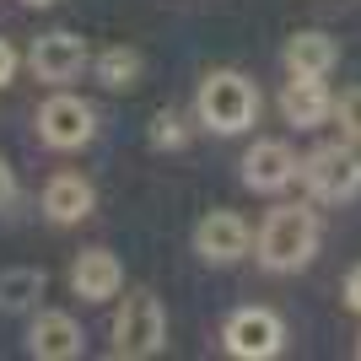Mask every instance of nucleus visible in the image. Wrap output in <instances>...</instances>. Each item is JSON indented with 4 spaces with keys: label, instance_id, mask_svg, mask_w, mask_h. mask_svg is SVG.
I'll return each instance as SVG.
<instances>
[{
    "label": "nucleus",
    "instance_id": "f257e3e1",
    "mask_svg": "<svg viewBox=\"0 0 361 361\" xmlns=\"http://www.w3.org/2000/svg\"><path fill=\"white\" fill-rule=\"evenodd\" d=\"M318 254V221L313 211H297V205H281V211L264 216L259 226V264L264 270H302L307 259Z\"/></svg>",
    "mask_w": 361,
    "mask_h": 361
},
{
    "label": "nucleus",
    "instance_id": "f03ea898",
    "mask_svg": "<svg viewBox=\"0 0 361 361\" xmlns=\"http://www.w3.org/2000/svg\"><path fill=\"white\" fill-rule=\"evenodd\" d=\"M200 119L211 124L216 135H238V130H248L259 114V92L248 75L238 71H211L205 81H200Z\"/></svg>",
    "mask_w": 361,
    "mask_h": 361
},
{
    "label": "nucleus",
    "instance_id": "7ed1b4c3",
    "mask_svg": "<svg viewBox=\"0 0 361 361\" xmlns=\"http://www.w3.org/2000/svg\"><path fill=\"white\" fill-rule=\"evenodd\" d=\"M302 183L313 189V200L324 205H340V200L361 195V151L350 140H334V146H318L297 162Z\"/></svg>",
    "mask_w": 361,
    "mask_h": 361
},
{
    "label": "nucleus",
    "instance_id": "20e7f679",
    "mask_svg": "<svg viewBox=\"0 0 361 361\" xmlns=\"http://www.w3.org/2000/svg\"><path fill=\"white\" fill-rule=\"evenodd\" d=\"M167 345V318L151 291H130L114 318V356H157Z\"/></svg>",
    "mask_w": 361,
    "mask_h": 361
},
{
    "label": "nucleus",
    "instance_id": "39448f33",
    "mask_svg": "<svg viewBox=\"0 0 361 361\" xmlns=\"http://www.w3.org/2000/svg\"><path fill=\"white\" fill-rule=\"evenodd\" d=\"M221 345L238 361H270V356H281V345H286V324H281L270 307H238V313L226 318V329H221Z\"/></svg>",
    "mask_w": 361,
    "mask_h": 361
},
{
    "label": "nucleus",
    "instance_id": "423d86ee",
    "mask_svg": "<svg viewBox=\"0 0 361 361\" xmlns=\"http://www.w3.org/2000/svg\"><path fill=\"white\" fill-rule=\"evenodd\" d=\"M38 135H44V146H54V151H81L92 135H97V114H92V103L60 92V97H49V103L38 108Z\"/></svg>",
    "mask_w": 361,
    "mask_h": 361
},
{
    "label": "nucleus",
    "instance_id": "0eeeda50",
    "mask_svg": "<svg viewBox=\"0 0 361 361\" xmlns=\"http://www.w3.org/2000/svg\"><path fill=\"white\" fill-rule=\"evenodd\" d=\"M87 38L81 32H44L38 44H32V54H27V65H32V75L38 81H75V75L87 71Z\"/></svg>",
    "mask_w": 361,
    "mask_h": 361
},
{
    "label": "nucleus",
    "instance_id": "6e6552de",
    "mask_svg": "<svg viewBox=\"0 0 361 361\" xmlns=\"http://www.w3.org/2000/svg\"><path fill=\"white\" fill-rule=\"evenodd\" d=\"M195 254L205 264H232V259L248 254V221L238 211H211L195 226Z\"/></svg>",
    "mask_w": 361,
    "mask_h": 361
},
{
    "label": "nucleus",
    "instance_id": "1a4fd4ad",
    "mask_svg": "<svg viewBox=\"0 0 361 361\" xmlns=\"http://www.w3.org/2000/svg\"><path fill=\"white\" fill-rule=\"evenodd\" d=\"M297 178V157H291L286 140H259L248 157H243V183L254 189V195H275V189H286Z\"/></svg>",
    "mask_w": 361,
    "mask_h": 361
},
{
    "label": "nucleus",
    "instance_id": "9d476101",
    "mask_svg": "<svg viewBox=\"0 0 361 361\" xmlns=\"http://www.w3.org/2000/svg\"><path fill=\"white\" fill-rule=\"evenodd\" d=\"M71 286L81 302H108V297H119V286H124V264L108 248H87L71 264Z\"/></svg>",
    "mask_w": 361,
    "mask_h": 361
},
{
    "label": "nucleus",
    "instance_id": "9b49d317",
    "mask_svg": "<svg viewBox=\"0 0 361 361\" xmlns=\"http://www.w3.org/2000/svg\"><path fill=\"white\" fill-rule=\"evenodd\" d=\"M92 205H97V189H92L81 173H54L44 189V216L54 226H71V221H87Z\"/></svg>",
    "mask_w": 361,
    "mask_h": 361
},
{
    "label": "nucleus",
    "instance_id": "f8f14e48",
    "mask_svg": "<svg viewBox=\"0 0 361 361\" xmlns=\"http://www.w3.org/2000/svg\"><path fill=\"white\" fill-rule=\"evenodd\" d=\"M27 350L38 361L81 356V324H75L71 313H38V318H32V334H27Z\"/></svg>",
    "mask_w": 361,
    "mask_h": 361
},
{
    "label": "nucleus",
    "instance_id": "ddd939ff",
    "mask_svg": "<svg viewBox=\"0 0 361 361\" xmlns=\"http://www.w3.org/2000/svg\"><path fill=\"white\" fill-rule=\"evenodd\" d=\"M329 108H334V97L324 92V75H291L286 92H281V114H286V124H297V130L324 124Z\"/></svg>",
    "mask_w": 361,
    "mask_h": 361
},
{
    "label": "nucleus",
    "instance_id": "4468645a",
    "mask_svg": "<svg viewBox=\"0 0 361 361\" xmlns=\"http://www.w3.org/2000/svg\"><path fill=\"white\" fill-rule=\"evenodd\" d=\"M334 60H340V44L329 32H297L286 44V71L291 75H329Z\"/></svg>",
    "mask_w": 361,
    "mask_h": 361
},
{
    "label": "nucleus",
    "instance_id": "2eb2a0df",
    "mask_svg": "<svg viewBox=\"0 0 361 361\" xmlns=\"http://www.w3.org/2000/svg\"><path fill=\"white\" fill-rule=\"evenodd\" d=\"M92 71H97V81H103L108 92H130L140 81V54L124 49V44H114V49H103V54L92 60Z\"/></svg>",
    "mask_w": 361,
    "mask_h": 361
},
{
    "label": "nucleus",
    "instance_id": "dca6fc26",
    "mask_svg": "<svg viewBox=\"0 0 361 361\" xmlns=\"http://www.w3.org/2000/svg\"><path fill=\"white\" fill-rule=\"evenodd\" d=\"M44 297V270H0V307L6 313H27L32 302Z\"/></svg>",
    "mask_w": 361,
    "mask_h": 361
},
{
    "label": "nucleus",
    "instance_id": "f3484780",
    "mask_svg": "<svg viewBox=\"0 0 361 361\" xmlns=\"http://www.w3.org/2000/svg\"><path fill=\"white\" fill-rule=\"evenodd\" d=\"M329 114H334V119H340V135H345L350 146H361V87L340 92V103H334Z\"/></svg>",
    "mask_w": 361,
    "mask_h": 361
},
{
    "label": "nucleus",
    "instance_id": "a211bd4d",
    "mask_svg": "<svg viewBox=\"0 0 361 361\" xmlns=\"http://www.w3.org/2000/svg\"><path fill=\"white\" fill-rule=\"evenodd\" d=\"M183 140H189V130H183L178 114H157V119H151V146L157 151H178Z\"/></svg>",
    "mask_w": 361,
    "mask_h": 361
},
{
    "label": "nucleus",
    "instance_id": "6ab92c4d",
    "mask_svg": "<svg viewBox=\"0 0 361 361\" xmlns=\"http://www.w3.org/2000/svg\"><path fill=\"white\" fill-rule=\"evenodd\" d=\"M11 195H16V173H11V162L0 157V211L11 205Z\"/></svg>",
    "mask_w": 361,
    "mask_h": 361
},
{
    "label": "nucleus",
    "instance_id": "aec40b11",
    "mask_svg": "<svg viewBox=\"0 0 361 361\" xmlns=\"http://www.w3.org/2000/svg\"><path fill=\"white\" fill-rule=\"evenodd\" d=\"M11 75H16V54H11V44L0 38V87H11Z\"/></svg>",
    "mask_w": 361,
    "mask_h": 361
},
{
    "label": "nucleus",
    "instance_id": "412c9836",
    "mask_svg": "<svg viewBox=\"0 0 361 361\" xmlns=\"http://www.w3.org/2000/svg\"><path fill=\"white\" fill-rule=\"evenodd\" d=\"M345 302H350V313H361V264L345 275Z\"/></svg>",
    "mask_w": 361,
    "mask_h": 361
},
{
    "label": "nucleus",
    "instance_id": "4be33fe9",
    "mask_svg": "<svg viewBox=\"0 0 361 361\" xmlns=\"http://www.w3.org/2000/svg\"><path fill=\"white\" fill-rule=\"evenodd\" d=\"M22 6H54V0H22Z\"/></svg>",
    "mask_w": 361,
    "mask_h": 361
},
{
    "label": "nucleus",
    "instance_id": "5701e85b",
    "mask_svg": "<svg viewBox=\"0 0 361 361\" xmlns=\"http://www.w3.org/2000/svg\"><path fill=\"white\" fill-rule=\"evenodd\" d=\"M356 356H361V345H356Z\"/></svg>",
    "mask_w": 361,
    "mask_h": 361
}]
</instances>
